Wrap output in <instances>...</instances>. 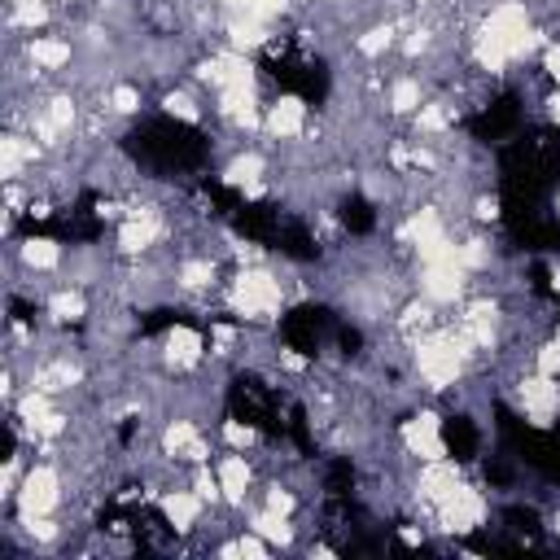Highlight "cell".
<instances>
[{
	"label": "cell",
	"mask_w": 560,
	"mask_h": 560,
	"mask_svg": "<svg viewBox=\"0 0 560 560\" xmlns=\"http://www.w3.org/2000/svg\"><path fill=\"white\" fill-rule=\"evenodd\" d=\"M486 521H490V494H486L481 486H472L468 477L459 481V490H455L451 499H442V503L433 508V529H438V534L464 538V534L486 529Z\"/></svg>",
	"instance_id": "4"
},
{
	"label": "cell",
	"mask_w": 560,
	"mask_h": 560,
	"mask_svg": "<svg viewBox=\"0 0 560 560\" xmlns=\"http://www.w3.org/2000/svg\"><path fill=\"white\" fill-rule=\"evenodd\" d=\"M214 472H219V486H223V508H236L245 512L254 486H258V464L249 451H223L214 459Z\"/></svg>",
	"instance_id": "11"
},
{
	"label": "cell",
	"mask_w": 560,
	"mask_h": 560,
	"mask_svg": "<svg viewBox=\"0 0 560 560\" xmlns=\"http://www.w3.org/2000/svg\"><path fill=\"white\" fill-rule=\"evenodd\" d=\"M223 306L245 328H271L289 311V284L267 262H245L232 267V276L223 280Z\"/></svg>",
	"instance_id": "1"
},
{
	"label": "cell",
	"mask_w": 560,
	"mask_h": 560,
	"mask_svg": "<svg viewBox=\"0 0 560 560\" xmlns=\"http://www.w3.org/2000/svg\"><path fill=\"white\" fill-rule=\"evenodd\" d=\"M512 398L529 429H551L560 420V381H551L534 368H521L512 376Z\"/></svg>",
	"instance_id": "5"
},
{
	"label": "cell",
	"mask_w": 560,
	"mask_h": 560,
	"mask_svg": "<svg viewBox=\"0 0 560 560\" xmlns=\"http://www.w3.org/2000/svg\"><path fill=\"white\" fill-rule=\"evenodd\" d=\"M429 83L416 74V70H394L389 79H385V88H381V105H385V114L389 118H407L411 122V114L429 101Z\"/></svg>",
	"instance_id": "15"
},
{
	"label": "cell",
	"mask_w": 560,
	"mask_h": 560,
	"mask_svg": "<svg viewBox=\"0 0 560 560\" xmlns=\"http://www.w3.org/2000/svg\"><path fill=\"white\" fill-rule=\"evenodd\" d=\"M311 131V105L298 92H276L262 105V136L276 144H298Z\"/></svg>",
	"instance_id": "8"
},
{
	"label": "cell",
	"mask_w": 560,
	"mask_h": 560,
	"mask_svg": "<svg viewBox=\"0 0 560 560\" xmlns=\"http://www.w3.org/2000/svg\"><path fill=\"white\" fill-rule=\"evenodd\" d=\"M398 538H402L407 547H424V529H416V525H402V529H398Z\"/></svg>",
	"instance_id": "26"
},
{
	"label": "cell",
	"mask_w": 560,
	"mask_h": 560,
	"mask_svg": "<svg viewBox=\"0 0 560 560\" xmlns=\"http://www.w3.org/2000/svg\"><path fill=\"white\" fill-rule=\"evenodd\" d=\"M101 101H105V109H109L118 122H127V118H136V114L144 109V88H140L136 79H109L105 92H101Z\"/></svg>",
	"instance_id": "21"
},
{
	"label": "cell",
	"mask_w": 560,
	"mask_h": 560,
	"mask_svg": "<svg viewBox=\"0 0 560 560\" xmlns=\"http://www.w3.org/2000/svg\"><path fill=\"white\" fill-rule=\"evenodd\" d=\"M9 254L18 258V267L26 276H52V271L66 267V245L52 241V236H22V241L9 245Z\"/></svg>",
	"instance_id": "17"
},
{
	"label": "cell",
	"mask_w": 560,
	"mask_h": 560,
	"mask_svg": "<svg viewBox=\"0 0 560 560\" xmlns=\"http://www.w3.org/2000/svg\"><path fill=\"white\" fill-rule=\"evenodd\" d=\"M416 4V13H442V9H451L455 0H411Z\"/></svg>",
	"instance_id": "27"
},
{
	"label": "cell",
	"mask_w": 560,
	"mask_h": 560,
	"mask_svg": "<svg viewBox=\"0 0 560 560\" xmlns=\"http://www.w3.org/2000/svg\"><path fill=\"white\" fill-rule=\"evenodd\" d=\"M394 438H398L402 455H411L416 464H424V459H446V455H451V442H446V433H442V411H433V407H416L407 420H398Z\"/></svg>",
	"instance_id": "6"
},
{
	"label": "cell",
	"mask_w": 560,
	"mask_h": 560,
	"mask_svg": "<svg viewBox=\"0 0 560 560\" xmlns=\"http://www.w3.org/2000/svg\"><path fill=\"white\" fill-rule=\"evenodd\" d=\"M245 525H249L254 534H262L276 551H289V547L298 542L293 516H280V512H271V508H245Z\"/></svg>",
	"instance_id": "20"
},
{
	"label": "cell",
	"mask_w": 560,
	"mask_h": 560,
	"mask_svg": "<svg viewBox=\"0 0 560 560\" xmlns=\"http://www.w3.org/2000/svg\"><path fill=\"white\" fill-rule=\"evenodd\" d=\"M206 499L192 490V486H166L162 494H158V512H162V521H166V529L171 534H197V525H201V516H206Z\"/></svg>",
	"instance_id": "14"
},
{
	"label": "cell",
	"mask_w": 560,
	"mask_h": 560,
	"mask_svg": "<svg viewBox=\"0 0 560 560\" xmlns=\"http://www.w3.org/2000/svg\"><path fill=\"white\" fill-rule=\"evenodd\" d=\"M22 52H26V61H31L39 74L57 79V74H66V70L74 66V57H79V44H74L70 35H57V31H39V35H26V39H22Z\"/></svg>",
	"instance_id": "13"
},
{
	"label": "cell",
	"mask_w": 560,
	"mask_h": 560,
	"mask_svg": "<svg viewBox=\"0 0 560 560\" xmlns=\"http://www.w3.org/2000/svg\"><path fill=\"white\" fill-rule=\"evenodd\" d=\"M44 315L52 328H70V324H88L92 315V302H88V289L83 284H57L44 293Z\"/></svg>",
	"instance_id": "18"
},
{
	"label": "cell",
	"mask_w": 560,
	"mask_h": 560,
	"mask_svg": "<svg viewBox=\"0 0 560 560\" xmlns=\"http://www.w3.org/2000/svg\"><path fill=\"white\" fill-rule=\"evenodd\" d=\"M44 158H48V149H44L31 131L4 127V136H0V179H4V184L31 179V171L44 166Z\"/></svg>",
	"instance_id": "10"
},
{
	"label": "cell",
	"mask_w": 560,
	"mask_h": 560,
	"mask_svg": "<svg viewBox=\"0 0 560 560\" xmlns=\"http://www.w3.org/2000/svg\"><path fill=\"white\" fill-rule=\"evenodd\" d=\"M66 468L57 464V459H35V464H26V472H22V486H18V494H13V516H57V508L70 499V490H66Z\"/></svg>",
	"instance_id": "2"
},
{
	"label": "cell",
	"mask_w": 560,
	"mask_h": 560,
	"mask_svg": "<svg viewBox=\"0 0 560 560\" xmlns=\"http://www.w3.org/2000/svg\"><path fill=\"white\" fill-rule=\"evenodd\" d=\"M538 66H542V79H547L551 88H560V39H547V44H542Z\"/></svg>",
	"instance_id": "24"
},
{
	"label": "cell",
	"mask_w": 560,
	"mask_h": 560,
	"mask_svg": "<svg viewBox=\"0 0 560 560\" xmlns=\"http://www.w3.org/2000/svg\"><path fill=\"white\" fill-rule=\"evenodd\" d=\"M411 284H416V293H424V298L438 302L442 311H446V306H459V302L472 293V276H468V267L459 262V254H446V258H433V262H416Z\"/></svg>",
	"instance_id": "3"
},
{
	"label": "cell",
	"mask_w": 560,
	"mask_h": 560,
	"mask_svg": "<svg viewBox=\"0 0 560 560\" xmlns=\"http://www.w3.org/2000/svg\"><path fill=\"white\" fill-rule=\"evenodd\" d=\"M206 354H210V341H206L201 328H192V324H171L166 337H162L158 363H162L166 372L184 376V372H197V368L206 363Z\"/></svg>",
	"instance_id": "9"
},
{
	"label": "cell",
	"mask_w": 560,
	"mask_h": 560,
	"mask_svg": "<svg viewBox=\"0 0 560 560\" xmlns=\"http://www.w3.org/2000/svg\"><path fill=\"white\" fill-rule=\"evenodd\" d=\"M171 284H175L179 293H188V298H206V293L223 289V280H219V258H214L210 249H184V254L175 258V267H171Z\"/></svg>",
	"instance_id": "12"
},
{
	"label": "cell",
	"mask_w": 560,
	"mask_h": 560,
	"mask_svg": "<svg viewBox=\"0 0 560 560\" xmlns=\"http://www.w3.org/2000/svg\"><path fill=\"white\" fill-rule=\"evenodd\" d=\"M219 179L228 184V188H249V184H267L271 179V158H267V149H258V144H236L228 158H223V166H219Z\"/></svg>",
	"instance_id": "16"
},
{
	"label": "cell",
	"mask_w": 560,
	"mask_h": 560,
	"mask_svg": "<svg viewBox=\"0 0 560 560\" xmlns=\"http://www.w3.org/2000/svg\"><path fill=\"white\" fill-rule=\"evenodd\" d=\"M542 118H547L551 127H560V88H547V92H542Z\"/></svg>",
	"instance_id": "25"
},
{
	"label": "cell",
	"mask_w": 560,
	"mask_h": 560,
	"mask_svg": "<svg viewBox=\"0 0 560 560\" xmlns=\"http://www.w3.org/2000/svg\"><path fill=\"white\" fill-rule=\"evenodd\" d=\"M158 109H162L166 118H175V122H188V127H201V122H206V101H201V92H197L192 83H171V88H162Z\"/></svg>",
	"instance_id": "19"
},
{
	"label": "cell",
	"mask_w": 560,
	"mask_h": 560,
	"mask_svg": "<svg viewBox=\"0 0 560 560\" xmlns=\"http://www.w3.org/2000/svg\"><path fill=\"white\" fill-rule=\"evenodd\" d=\"M258 508H271V512H280V516H293V512H298V490H293L289 481L271 477V481H262V503H258Z\"/></svg>",
	"instance_id": "23"
},
{
	"label": "cell",
	"mask_w": 560,
	"mask_h": 560,
	"mask_svg": "<svg viewBox=\"0 0 560 560\" xmlns=\"http://www.w3.org/2000/svg\"><path fill=\"white\" fill-rule=\"evenodd\" d=\"M547 529L560 538V508H551V512H547Z\"/></svg>",
	"instance_id": "28"
},
{
	"label": "cell",
	"mask_w": 560,
	"mask_h": 560,
	"mask_svg": "<svg viewBox=\"0 0 560 560\" xmlns=\"http://www.w3.org/2000/svg\"><path fill=\"white\" fill-rule=\"evenodd\" d=\"M556 214H560V188H556Z\"/></svg>",
	"instance_id": "29"
},
{
	"label": "cell",
	"mask_w": 560,
	"mask_h": 560,
	"mask_svg": "<svg viewBox=\"0 0 560 560\" xmlns=\"http://www.w3.org/2000/svg\"><path fill=\"white\" fill-rule=\"evenodd\" d=\"M219 442L228 451H254L258 446V429L249 420H236V416H223L219 420Z\"/></svg>",
	"instance_id": "22"
},
{
	"label": "cell",
	"mask_w": 560,
	"mask_h": 560,
	"mask_svg": "<svg viewBox=\"0 0 560 560\" xmlns=\"http://www.w3.org/2000/svg\"><path fill=\"white\" fill-rule=\"evenodd\" d=\"M158 451L162 459H175V464H210V438L201 433V424L184 411L166 416L162 429H158Z\"/></svg>",
	"instance_id": "7"
}]
</instances>
